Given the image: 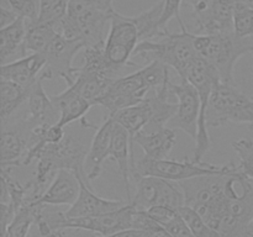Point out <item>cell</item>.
<instances>
[{"instance_id":"cell-1","label":"cell","mask_w":253,"mask_h":237,"mask_svg":"<svg viewBox=\"0 0 253 237\" xmlns=\"http://www.w3.org/2000/svg\"><path fill=\"white\" fill-rule=\"evenodd\" d=\"M169 79V67L161 62H152L128 76L120 77L110 85L99 105L115 115L120 110L142 103L152 90H157Z\"/></svg>"},{"instance_id":"cell-2","label":"cell","mask_w":253,"mask_h":237,"mask_svg":"<svg viewBox=\"0 0 253 237\" xmlns=\"http://www.w3.org/2000/svg\"><path fill=\"white\" fill-rule=\"evenodd\" d=\"M179 26V34H169L162 39L140 42L133 57H140L147 64L161 62L175 69L180 80H184L188 69L199 58V54L194 47V34L188 31L185 24Z\"/></svg>"},{"instance_id":"cell-3","label":"cell","mask_w":253,"mask_h":237,"mask_svg":"<svg viewBox=\"0 0 253 237\" xmlns=\"http://www.w3.org/2000/svg\"><path fill=\"white\" fill-rule=\"evenodd\" d=\"M194 47L198 54L216 69L221 83L235 85V64L242 56L252 53L253 37L241 39L235 32L220 35L194 34Z\"/></svg>"},{"instance_id":"cell-4","label":"cell","mask_w":253,"mask_h":237,"mask_svg":"<svg viewBox=\"0 0 253 237\" xmlns=\"http://www.w3.org/2000/svg\"><path fill=\"white\" fill-rule=\"evenodd\" d=\"M227 175H203L179 182L185 206L194 210L203 220L217 230L225 210Z\"/></svg>"},{"instance_id":"cell-5","label":"cell","mask_w":253,"mask_h":237,"mask_svg":"<svg viewBox=\"0 0 253 237\" xmlns=\"http://www.w3.org/2000/svg\"><path fill=\"white\" fill-rule=\"evenodd\" d=\"M132 178L157 177L172 182H183L192 178L203 175H234L237 174L239 168L234 163L225 165L210 164L195 160H174V159H150L143 156L141 159L133 162L131 167Z\"/></svg>"},{"instance_id":"cell-6","label":"cell","mask_w":253,"mask_h":237,"mask_svg":"<svg viewBox=\"0 0 253 237\" xmlns=\"http://www.w3.org/2000/svg\"><path fill=\"white\" fill-rule=\"evenodd\" d=\"M111 14L90 6L84 0H71L67 16L57 25L56 30L66 39L84 42L85 48L105 44L104 34Z\"/></svg>"},{"instance_id":"cell-7","label":"cell","mask_w":253,"mask_h":237,"mask_svg":"<svg viewBox=\"0 0 253 237\" xmlns=\"http://www.w3.org/2000/svg\"><path fill=\"white\" fill-rule=\"evenodd\" d=\"M208 126L219 127L229 122L249 123L253 128V96L235 85L217 83L212 89L207 114Z\"/></svg>"},{"instance_id":"cell-8","label":"cell","mask_w":253,"mask_h":237,"mask_svg":"<svg viewBox=\"0 0 253 237\" xmlns=\"http://www.w3.org/2000/svg\"><path fill=\"white\" fill-rule=\"evenodd\" d=\"M184 80H188L190 84L195 86L198 90L200 99V115L199 123H198V136L195 140L194 158L195 162H203V157L209 151L211 141H210L209 132H208V120L207 114L209 108L210 96H211L212 89L220 83V77L216 69L208 63L205 59L199 56V58L192 64L187 72Z\"/></svg>"},{"instance_id":"cell-9","label":"cell","mask_w":253,"mask_h":237,"mask_svg":"<svg viewBox=\"0 0 253 237\" xmlns=\"http://www.w3.org/2000/svg\"><path fill=\"white\" fill-rule=\"evenodd\" d=\"M88 151L86 146L81 140L72 135H66L59 142L47 143L41 150L27 155L24 158L22 165H29L35 159H46L53 165L57 172L62 169L71 170L77 177L84 178L89 182L85 170Z\"/></svg>"},{"instance_id":"cell-10","label":"cell","mask_w":253,"mask_h":237,"mask_svg":"<svg viewBox=\"0 0 253 237\" xmlns=\"http://www.w3.org/2000/svg\"><path fill=\"white\" fill-rule=\"evenodd\" d=\"M136 207L132 204H126L121 209L109 214L95 217H83V219H68L64 212H58L52 221L53 231L63 229L82 230L88 231L100 237L110 236L124 230L133 229V215Z\"/></svg>"},{"instance_id":"cell-11","label":"cell","mask_w":253,"mask_h":237,"mask_svg":"<svg viewBox=\"0 0 253 237\" xmlns=\"http://www.w3.org/2000/svg\"><path fill=\"white\" fill-rule=\"evenodd\" d=\"M140 43V36L136 25L130 16H124L114 11L110 19V30L105 40V57L109 63L121 71L126 66H136L131 62L136 47Z\"/></svg>"},{"instance_id":"cell-12","label":"cell","mask_w":253,"mask_h":237,"mask_svg":"<svg viewBox=\"0 0 253 237\" xmlns=\"http://www.w3.org/2000/svg\"><path fill=\"white\" fill-rule=\"evenodd\" d=\"M136 192L128 204L138 210H148L157 205L175 210L185 206V197L179 183L157 177L136 178Z\"/></svg>"},{"instance_id":"cell-13","label":"cell","mask_w":253,"mask_h":237,"mask_svg":"<svg viewBox=\"0 0 253 237\" xmlns=\"http://www.w3.org/2000/svg\"><path fill=\"white\" fill-rule=\"evenodd\" d=\"M81 49H85L84 42L79 40L66 39L63 35L57 34L51 41L42 56L46 59V67L41 76L43 79H64L67 84L73 80L76 67H73V58Z\"/></svg>"},{"instance_id":"cell-14","label":"cell","mask_w":253,"mask_h":237,"mask_svg":"<svg viewBox=\"0 0 253 237\" xmlns=\"http://www.w3.org/2000/svg\"><path fill=\"white\" fill-rule=\"evenodd\" d=\"M169 90L177 99V113L168 123L173 130L184 131L193 140H197L198 123L200 115V99L198 90L188 80H180L179 84L170 81Z\"/></svg>"},{"instance_id":"cell-15","label":"cell","mask_w":253,"mask_h":237,"mask_svg":"<svg viewBox=\"0 0 253 237\" xmlns=\"http://www.w3.org/2000/svg\"><path fill=\"white\" fill-rule=\"evenodd\" d=\"M35 126L25 115L19 121L9 125H2L1 138H0V151H1V170H11L14 167L22 165L27 148H29L30 136Z\"/></svg>"},{"instance_id":"cell-16","label":"cell","mask_w":253,"mask_h":237,"mask_svg":"<svg viewBox=\"0 0 253 237\" xmlns=\"http://www.w3.org/2000/svg\"><path fill=\"white\" fill-rule=\"evenodd\" d=\"M78 179L81 182V192H79L78 199L73 205H71L67 211H64V216L68 219L100 216V215L116 211L126 205L120 200H109L98 197L90 189L88 180L84 178H78Z\"/></svg>"},{"instance_id":"cell-17","label":"cell","mask_w":253,"mask_h":237,"mask_svg":"<svg viewBox=\"0 0 253 237\" xmlns=\"http://www.w3.org/2000/svg\"><path fill=\"white\" fill-rule=\"evenodd\" d=\"M81 192V182L78 177L71 170L62 169L52 179L49 187L39 198L35 204L46 206H61L73 205L78 199Z\"/></svg>"},{"instance_id":"cell-18","label":"cell","mask_w":253,"mask_h":237,"mask_svg":"<svg viewBox=\"0 0 253 237\" xmlns=\"http://www.w3.org/2000/svg\"><path fill=\"white\" fill-rule=\"evenodd\" d=\"M114 125H115L114 118L108 116L103 125L96 128L85 159V170L89 182H93L99 178L103 170L104 162L106 158L110 157Z\"/></svg>"},{"instance_id":"cell-19","label":"cell","mask_w":253,"mask_h":237,"mask_svg":"<svg viewBox=\"0 0 253 237\" xmlns=\"http://www.w3.org/2000/svg\"><path fill=\"white\" fill-rule=\"evenodd\" d=\"M116 79L100 73V72L90 71L84 67H78L74 72L73 80L67 86L73 88L79 95L83 96L86 101L90 103V105H99L103 96L109 90L111 84Z\"/></svg>"},{"instance_id":"cell-20","label":"cell","mask_w":253,"mask_h":237,"mask_svg":"<svg viewBox=\"0 0 253 237\" xmlns=\"http://www.w3.org/2000/svg\"><path fill=\"white\" fill-rule=\"evenodd\" d=\"M110 157L116 162L119 172L123 175L124 184H125L126 197L127 202L132 199V192H131V167L135 162V155L132 150V140L127 131L115 122L113 132V142H111Z\"/></svg>"},{"instance_id":"cell-21","label":"cell","mask_w":253,"mask_h":237,"mask_svg":"<svg viewBox=\"0 0 253 237\" xmlns=\"http://www.w3.org/2000/svg\"><path fill=\"white\" fill-rule=\"evenodd\" d=\"M46 67V59L42 54H29L17 61L2 64L0 77L4 80L12 81L24 88H31Z\"/></svg>"},{"instance_id":"cell-22","label":"cell","mask_w":253,"mask_h":237,"mask_svg":"<svg viewBox=\"0 0 253 237\" xmlns=\"http://www.w3.org/2000/svg\"><path fill=\"white\" fill-rule=\"evenodd\" d=\"M27 20L19 16L12 24L0 29V61L2 64L29 56L25 47Z\"/></svg>"},{"instance_id":"cell-23","label":"cell","mask_w":253,"mask_h":237,"mask_svg":"<svg viewBox=\"0 0 253 237\" xmlns=\"http://www.w3.org/2000/svg\"><path fill=\"white\" fill-rule=\"evenodd\" d=\"M43 77H40L39 80L32 85L27 100V118L36 127L39 125H57L59 121V113L54 106L51 96L44 91Z\"/></svg>"},{"instance_id":"cell-24","label":"cell","mask_w":253,"mask_h":237,"mask_svg":"<svg viewBox=\"0 0 253 237\" xmlns=\"http://www.w3.org/2000/svg\"><path fill=\"white\" fill-rule=\"evenodd\" d=\"M175 142H177L175 130L168 126L152 132L141 131L132 138V143H137L142 148L146 158L156 160L167 159Z\"/></svg>"},{"instance_id":"cell-25","label":"cell","mask_w":253,"mask_h":237,"mask_svg":"<svg viewBox=\"0 0 253 237\" xmlns=\"http://www.w3.org/2000/svg\"><path fill=\"white\" fill-rule=\"evenodd\" d=\"M51 99L59 113V121L57 125L63 128L74 121L83 120L84 115L91 108L90 103L71 86H67L66 90L51 96Z\"/></svg>"},{"instance_id":"cell-26","label":"cell","mask_w":253,"mask_h":237,"mask_svg":"<svg viewBox=\"0 0 253 237\" xmlns=\"http://www.w3.org/2000/svg\"><path fill=\"white\" fill-rule=\"evenodd\" d=\"M163 7H165V0H161L155 6L141 12L140 15L130 16L131 21L137 27L140 42L153 41V40L162 39L170 34L168 30L161 27Z\"/></svg>"},{"instance_id":"cell-27","label":"cell","mask_w":253,"mask_h":237,"mask_svg":"<svg viewBox=\"0 0 253 237\" xmlns=\"http://www.w3.org/2000/svg\"><path fill=\"white\" fill-rule=\"evenodd\" d=\"M32 88V86H31ZM31 88H24L12 81L0 80V118L2 123L9 122L15 111L29 100Z\"/></svg>"},{"instance_id":"cell-28","label":"cell","mask_w":253,"mask_h":237,"mask_svg":"<svg viewBox=\"0 0 253 237\" xmlns=\"http://www.w3.org/2000/svg\"><path fill=\"white\" fill-rule=\"evenodd\" d=\"M59 34L52 24L36 21H27L25 47L29 54H41L48 47L52 40Z\"/></svg>"},{"instance_id":"cell-29","label":"cell","mask_w":253,"mask_h":237,"mask_svg":"<svg viewBox=\"0 0 253 237\" xmlns=\"http://www.w3.org/2000/svg\"><path fill=\"white\" fill-rule=\"evenodd\" d=\"M41 209L42 205L35 204V202H29V204L24 205L16 212L14 220L7 227L6 234L2 237H27L30 229L32 225H35L37 215Z\"/></svg>"},{"instance_id":"cell-30","label":"cell","mask_w":253,"mask_h":237,"mask_svg":"<svg viewBox=\"0 0 253 237\" xmlns=\"http://www.w3.org/2000/svg\"><path fill=\"white\" fill-rule=\"evenodd\" d=\"M179 214L182 215V217L184 219V221L187 222V225L189 226V229L192 230L193 235L195 237H225L224 235L220 234L216 229L211 227L210 225H208L204 220L200 217L199 214L194 211L193 209L188 206L180 207Z\"/></svg>"},{"instance_id":"cell-31","label":"cell","mask_w":253,"mask_h":237,"mask_svg":"<svg viewBox=\"0 0 253 237\" xmlns=\"http://www.w3.org/2000/svg\"><path fill=\"white\" fill-rule=\"evenodd\" d=\"M234 32L241 39L253 37V10L240 1L234 7Z\"/></svg>"},{"instance_id":"cell-32","label":"cell","mask_w":253,"mask_h":237,"mask_svg":"<svg viewBox=\"0 0 253 237\" xmlns=\"http://www.w3.org/2000/svg\"><path fill=\"white\" fill-rule=\"evenodd\" d=\"M232 147L240 158L239 172L253 180V140L240 138L232 142Z\"/></svg>"},{"instance_id":"cell-33","label":"cell","mask_w":253,"mask_h":237,"mask_svg":"<svg viewBox=\"0 0 253 237\" xmlns=\"http://www.w3.org/2000/svg\"><path fill=\"white\" fill-rule=\"evenodd\" d=\"M1 6L14 10L27 21H36L41 11V0H2Z\"/></svg>"},{"instance_id":"cell-34","label":"cell","mask_w":253,"mask_h":237,"mask_svg":"<svg viewBox=\"0 0 253 237\" xmlns=\"http://www.w3.org/2000/svg\"><path fill=\"white\" fill-rule=\"evenodd\" d=\"M71 0H51L49 4L40 11L39 21L52 24L54 27L67 16Z\"/></svg>"},{"instance_id":"cell-35","label":"cell","mask_w":253,"mask_h":237,"mask_svg":"<svg viewBox=\"0 0 253 237\" xmlns=\"http://www.w3.org/2000/svg\"><path fill=\"white\" fill-rule=\"evenodd\" d=\"M183 0H165V7H163L162 19H161V27L168 30V22L175 17L179 25L184 24L182 16H180V7H182Z\"/></svg>"},{"instance_id":"cell-36","label":"cell","mask_w":253,"mask_h":237,"mask_svg":"<svg viewBox=\"0 0 253 237\" xmlns=\"http://www.w3.org/2000/svg\"><path fill=\"white\" fill-rule=\"evenodd\" d=\"M146 211H147L148 215H150L155 221H157L162 227L167 226V225L179 214L178 210L169 206H162V205L153 206L151 207V209L146 210Z\"/></svg>"},{"instance_id":"cell-37","label":"cell","mask_w":253,"mask_h":237,"mask_svg":"<svg viewBox=\"0 0 253 237\" xmlns=\"http://www.w3.org/2000/svg\"><path fill=\"white\" fill-rule=\"evenodd\" d=\"M173 237H195L193 235L192 230L189 229V226L187 225V222L184 221V219L182 217V215H178L172 222L167 225L165 227Z\"/></svg>"},{"instance_id":"cell-38","label":"cell","mask_w":253,"mask_h":237,"mask_svg":"<svg viewBox=\"0 0 253 237\" xmlns=\"http://www.w3.org/2000/svg\"><path fill=\"white\" fill-rule=\"evenodd\" d=\"M193 9V15H194V21L202 20L208 12L211 10L214 0H189Z\"/></svg>"},{"instance_id":"cell-39","label":"cell","mask_w":253,"mask_h":237,"mask_svg":"<svg viewBox=\"0 0 253 237\" xmlns=\"http://www.w3.org/2000/svg\"><path fill=\"white\" fill-rule=\"evenodd\" d=\"M155 232L143 231V230H137V229H128V230H124V231H120V232H116V234L110 235V236H106V237H153Z\"/></svg>"},{"instance_id":"cell-40","label":"cell","mask_w":253,"mask_h":237,"mask_svg":"<svg viewBox=\"0 0 253 237\" xmlns=\"http://www.w3.org/2000/svg\"><path fill=\"white\" fill-rule=\"evenodd\" d=\"M19 17V15L11 9L7 7H0V27H6L7 25L12 24Z\"/></svg>"},{"instance_id":"cell-41","label":"cell","mask_w":253,"mask_h":237,"mask_svg":"<svg viewBox=\"0 0 253 237\" xmlns=\"http://www.w3.org/2000/svg\"><path fill=\"white\" fill-rule=\"evenodd\" d=\"M84 1L88 5H90V6L95 7V9L100 10V11L108 12V14L115 11L113 6V0H84Z\"/></svg>"},{"instance_id":"cell-42","label":"cell","mask_w":253,"mask_h":237,"mask_svg":"<svg viewBox=\"0 0 253 237\" xmlns=\"http://www.w3.org/2000/svg\"><path fill=\"white\" fill-rule=\"evenodd\" d=\"M244 237H253V219L251 220V222L247 226L246 231H245V236Z\"/></svg>"},{"instance_id":"cell-43","label":"cell","mask_w":253,"mask_h":237,"mask_svg":"<svg viewBox=\"0 0 253 237\" xmlns=\"http://www.w3.org/2000/svg\"><path fill=\"white\" fill-rule=\"evenodd\" d=\"M237 1L242 2V4L246 5V6H249L250 9L253 10V0H237Z\"/></svg>"},{"instance_id":"cell-44","label":"cell","mask_w":253,"mask_h":237,"mask_svg":"<svg viewBox=\"0 0 253 237\" xmlns=\"http://www.w3.org/2000/svg\"><path fill=\"white\" fill-rule=\"evenodd\" d=\"M49 1H51V0H41V10H43L44 7L49 4Z\"/></svg>"},{"instance_id":"cell-45","label":"cell","mask_w":253,"mask_h":237,"mask_svg":"<svg viewBox=\"0 0 253 237\" xmlns=\"http://www.w3.org/2000/svg\"><path fill=\"white\" fill-rule=\"evenodd\" d=\"M252 54H253V51H252ZM252 78H253V68H252Z\"/></svg>"}]
</instances>
